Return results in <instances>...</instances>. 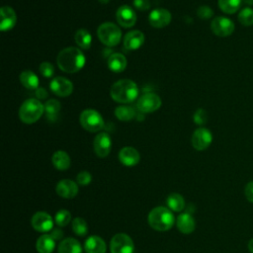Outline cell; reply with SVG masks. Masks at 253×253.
I'll use <instances>...</instances> for the list:
<instances>
[{
  "label": "cell",
  "instance_id": "1",
  "mask_svg": "<svg viewBox=\"0 0 253 253\" xmlns=\"http://www.w3.org/2000/svg\"><path fill=\"white\" fill-rule=\"evenodd\" d=\"M86 58L83 52L78 47H69L61 50L57 58V63L60 69L66 73L79 72L83 68Z\"/></svg>",
  "mask_w": 253,
  "mask_h": 253
},
{
  "label": "cell",
  "instance_id": "2",
  "mask_svg": "<svg viewBox=\"0 0 253 253\" xmlns=\"http://www.w3.org/2000/svg\"><path fill=\"white\" fill-rule=\"evenodd\" d=\"M110 95L115 102L122 104L132 103L138 98L139 87L131 79H121L112 85Z\"/></svg>",
  "mask_w": 253,
  "mask_h": 253
},
{
  "label": "cell",
  "instance_id": "3",
  "mask_svg": "<svg viewBox=\"0 0 253 253\" xmlns=\"http://www.w3.org/2000/svg\"><path fill=\"white\" fill-rule=\"evenodd\" d=\"M148 224L151 229L158 232H167L172 229L175 218L170 209L165 207H157L151 210L147 217Z\"/></svg>",
  "mask_w": 253,
  "mask_h": 253
},
{
  "label": "cell",
  "instance_id": "4",
  "mask_svg": "<svg viewBox=\"0 0 253 253\" xmlns=\"http://www.w3.org/2000/svg\"><path fill=\"white\" fill-rule=\"evenodd\" d=\"M45 112V106L39 99L30 98L24 101L19 109L20 120L27 125L38 122Z\"/></svg>",
  "mask_w": 253,
  "mask_h": 253
},
{
  "label": "cell",
  "instance_id": "5",
  "mask_svg": "<svg viewBox=\"0 0 253 253\" xmlns=\"http://www.w3.org/2000/svg\"><path fill=\"white\" fill-rule=\"evenodd\" d=\"M97 35L101 43L110 47L118 46L122 39L120 28L116 24L111 22L101 24L97 30Z\"/></svg>",
  "mask_w": 253,
  "mask_h": 253
},
{
  "label": "cell",
  "instance_id": "6",
  "mask_svg": "<svg viewBox=\"0 0 253 253\" xmlns=\"http://www.w3.org/2000/svg\"><path fill=\"white\" fill-rule=\"evenodd\" d=\"M82 128L90 133H97L103 129L104 120L102 116L93 109L84 110L79 117Z\"/></svg>",
  "mask_w": 253,
  "mask_h": 253
},
{
  "label": "cell",
  "instance_id": "7",
  "mask_svg": "<svg viewBox=\"0 0 253 253\" xmlns=\"http://www.w3.org/2000/svg\"><path fill=\"white\" fill-rule=\"evenodd\" d=\"M161 99L156 93H145L137 101V108L142 113H154L161 107Z\"/></svg>",
  "mask_w": 253,
  "mask_h": 253
},
{
  "label": "cell",
  "instance_id": "8",
  "mask_svg": "<svg viewBox=\"0 0 253 253\" xmlns=\"http://www.w3.org/2000/svg\"><path fill=\"white\" fill-rule=\"evenodd\" d=\"M111 253H134L135 244L133 239L126 234H117L110 242Z\"/></svg>",
  "mask_w": 253,
  "mask_h": 253
},
{
  "label": "cell",
  "instance_id": "9",
  "mask_svg": "<svg viewBox=\"0 0 253 253\" xmlns=\"http://www.w3.org/2000/svg\"><path fill=\"white\" fill-rule=\"evenodd\" d=\"M211 30L218 37H229L235 32V23L226 17H216L211 22Z\"/></svg>",
  "mask_w": 253,
  "mask_h": 253
},
{
  "label": "cell",
  "instance_id": "10",
  "mask_svg": "<svg viewBox=\"0 0 253 253\" xmlns=\"http://www.w3.org/2000/svg\"><path fill=\"white\" fill-rule=\"evenodd\" d=\"M192 145L198 151L206 150L213 142V135L206 128H199L192 135Z\"/></svg>",
  "mask_w": 253,
  "mask_h": 253
},
{
  "label": "cell",
  "instance_id": "11",
  "mask_svg": "<svg viewBox=\"0 0 253 253\" xmlns=\"http://www.w3.org/2000/svg\"><path fill=\"white\" fill-rule=\"evenodd\" d=\"M95 155L100 158H105L110 155L112 148V140L107 133H100L93 142Z\"/></svg>",
  "mask_w": 253,
  "mask_h": 253
},
{
  "label": "cell",
  "instance_id": "12",
  "mask_svg": "<svg viewBox=\"0 0 253 253\" xmlns=\"http://www.w3.org/2000/svg\"><path fill=\"white\" fill-rule=\"evenodd\" d=\"M33 229L39 233H47L53 230L54 220L46 212H37L31 220Z\"/></svg>",
  "mask_w": 253,
  "mask_h": 253
},
{
  "label": "cell",
  "instance_id": "13",
  "mask_svg": "<svg viewBox=\"0 0 253 253\" xmlns=\"http://www.w3.org/2000/svg\"><path fill=\"white\" fill-rule=\"evenodd\" d=\"M172 19L171 13L163 8H158L151 11L148 15V22L150 26L156 29H162L170 24Z\"/></svg>",
  "mask_w": 253,
  "mask_h": 253
},
{
  "label": "cell",
  "instance_id": "14",
  "mask_svg": "<svg viewBox=\"0 0 253 253\" xmlns=\"http://www.w3.org/2000/svg\"><path fill=\"white\" fill-rule=\"evenodd\" d=\"M116 19L124 28H132L137 23V14L129 5H122L116 13Z\"/></svg>",
  "mask_w": 253,
  "mask_h": 253
},
{
  "label": "cell",
  "instance_id": "15",
  "mask_svg": "<svg viewBox=\"0 0 253 253\" xmlns=\"http://www.w3.org/2000/svg\"><path fill=\"white\" fill-rule=\"evenodd\" d=\"M49 89L59 97H67L73 92V84L65 78H55L49 84Z\"/></svg>",
  "mask_w": 253,
  "mask_h": 253
},
{
  "label": "cell",
  "instance_id": "16",
  "mask_svg": "<svg viewBox=\"0 0 253 253\" xmlns=\"http://www.w3.org/2000/svg\"><path fill=\"white\" fill-rule=\"evenodd\" d=\"M57 194L64 199H73L79 194V184L69 179L61 180L56 187Z\"/></svg>",
  "mask_w": 253,
  "mask_h": 253
},
{
  "label": "cell",
  "instance_id": "17",
  "mask_svg": "<svg viewBox=\"0 0 253 253\" xmlns=\"http://www.w3.org/2000/svg\"><path fill=\"white\" fill-rule=\"evenodd\" d=\"M119 160L125 166L133 167L140 162L141 156L136 148L132 146H126L120 150Z\"/></svg>",
  "mask_w": 253,
  "mask_h": 253
},
{
  "label": "cell",
  "instance_id": "18",
  "mask_svg": "<svg viewBox=\"0 0 253 253\" xmlns=\"http://www.w3.org/2000/svg\"><path fill=\"white\" fill-rule=\"evenodd\" d=\"M0 15H1L0 30L2 32L12 30L17 23V15L15 10L9 6H4L0 10Z\"/></svg>",
  "mask_w": 253,
  "mask_h": 253
},
{
  "label": "cell",
  "instance_id": "19",
  "mask_svg": "<svg viewBox=\"0 0 253 253\" xmlns=\"http://www.w3.org/2000/svg\"><path fill=\"white\" fill-rule=\"evenodd\" d=\"M144 43V35L139 30L126 33L124 37V47L128 50H136Z\"/></svg>",
  "mask_w": 253,
  "mask_h": 253
},
{
  "label": "cell",
  "instance_id": "20",
  "mask_svg": "<svg viewBox=\"0 0 253 253\" xmlns=\"http://www.w3.org/2000/svg\"><path fill=\"white\" fill-rule=\"evenodd\" d=\"M177 229L184 235H190L195 231L196 222L194 218L189 213H183L178 216L176 221Z\"/></svg>",
  "mask_w": 253,
  "mask_h": 253
},
{
  "label": "cell",
  "instance_id": "21",
  "mask_svg": "<svg viewBox=\"0 0 253 253\" xmlns=\"http://www.w3.org/2000/svg\"><path fill=\"white\" fill-rule=\"evenodd\" d=\"M84 249L87 253H106V243L98 236H91L85 240Z\"/></svg>",
  "mask_w": 253,
  "mask_h": 253
},
{
  "label": "cell",
  "instance_id": "22",
  "mask_svg": "<svg viewBox=\"0 0 253 253\" xmlns=\"http://www.w3.org/2000/svg\"><path fill=\"white\" fill-rule=\"evenodd\" d=\"M21 84L29 90H37L39 88V78L31 70H25L20 74Z\"/></svg>",
  "mask_w": 253,
  "mask_h": 253
},
{
  "label": "cell",
  "instance_id": "23",
  "mask_svg": "<svg viewBox=\"0 0 253 253\" xmlns=\"http://www.w3.org/2000/svg\"><path fill=\"white\" fill-rule=\"evenodd\" d=\"M126 57L120 53L112 54L108 59V67L110 70L116 73L123 72L126 67Z\"/></svg>",
  "mask_w": 253,
  "mask_h": 253
},
{
  "label": "cell",
  "instance_id": "24",
  "mask_svg": "<svg viewBox=\"0 0 253 253\" xmlns=\"http://www.w3.org/2000/svg\"><path fill=\"white\" fill-rule=\"evenodd\" d=\"M58 251L59 253H82V247L78 239L67 237L60 243Z\"/></svg>",
  "mask_w": 253,
  "mask_h": 253
},
{
  "label": "cell",
  "instance_id": "25",
  "mask_svg": "<svg viewBox=\"0 0 253 253\" xmlns=\"http://www.w3.org/2000/svg\"><path fill=\"white\" fill-rule=\"evenodd\" d=\"M52 162H53L55 168H57L58 170H61V171L67 170L71 164L69 156L63 150L56 151V153L53 155Z\"/></svg>",
  "mask_w": 253,
  "mask_h": 253
},
{
  "label": "cell",
  "instance_id": "26",
  "mask_svg": "<svg viewBox=\"0 0 253 253\" xmlns=\"http://www.w3.org/2000/svg\"><path fill=\"white\" fill-rule=\"evenodd\" d=\"M36 248L39 253H53L56 248V240L50 235H44L38 238Z\"/></svg>",
  "mask_w": 253,
  "mask_h": 253
},
{
  "label": "cell",
  "instance_id": "27",
  "mask_svg": "<svg viewBox=\"0 0 253 253\" xmlns=\"http://www.w3.org/2000/svg\"><path fill=\"white\" fill-rule=\"evenodd\" d=\"M168 208L173 212H181L185 208V200L182 195L178 193H172L166 199Z\"/></svg>",
  "mask_w": 253,
  "mask_h": 253
},
{
  "label": "cell",
  "instance_id": "28",
  "mask_svg": "<svg viewBox=\"0 0 253 253\" xmlns=\"http://www.w3.org/2000/svg\"><path fill=\"white\" fill-rule=\"evenodd\" d=\"M74 40L77 45L82 49H89L92 44V36L85 29H79L74 35Z\"/></svg>",
  "mask_w": 253,
  "mask_h": 253
},
{
  "label": "cell",
  "instance_id": "29",
  "mask_svg": "<svg viewBox=\"0 0 253 253\" xmlns=\"http://www.w3.org/2000/svg\"><path fill=\"white\" fill-rule=\"evenodd\" d=\"M219 7L225 14H235L240 7L242 0H219Z\"/></svg>",
  "mask_w": 253,
  "mask_h": 253
},
{
  "label": "cell",
  "instance_id": "30",
  "mask_svg": "<svg viewBox=\"0 0 253 253\" xmlns=\"http://www.w3.org/2000/svg\"><path fill=\"white\" fill-rule=\"evenodd\" d=\"M115 116L118 120L122 122H129L136 117V111L132 106L122 105L116 108Z\"/></svg>",
  "mask_w": 253,
  "mask_h": 253
},
{
  "label": "cell",
  "instance_id": "31",
  "mask_svg": "<svg viewBox=\"0 0 253 253\" xmlns=\"http://www.w3.org/2000/svg\"><path fill=\"white\" fill-rule=\"evenodd\" d=\"M72 230L77 236L85 237L88 233V225H87L84 219L75 218L72 221Z\"/></svg>",
  "mask_w": 253,
  "mask_h": 253
},
{
  "label": "cell",
  "instance_id": "32",
  "mask_svg": "<svg viewBox=\"0 0 253 253\" xmlns=\"http://www.w3.org/2000/svg\"><path fill=\"white\" fill-rule=\"evenodd\" d=\"M238 22L244 27H249L253 25V9L250 7L243 8L238 13Z\"/></svg>",
  "mask_w": 253,
  "mask_h": 253
},
{
  "label": "cell",
  "instance_id": "33",
  "mask_svg": "<svg viewBox=\"0 0 253 253\" xmlns=\"http://www.w3.org/2000/svg\"><path fill=\"white\" fill-rule=\"evenodd\" d=\"M45 112L48 117H56L61 111V103L56 99L47 100L45 103Z\"/></svg>",
  "mask_w": 253,
  "mask_h": 253
},
{
  "label": "cell",
  "instance_id": "34",
  "mask_svg": "<svg viewBox=\"0 0 253 253\" xmlns=\"http://www.w3.org/2000/svg\"><path fill=\"white\" fill-rule=\"evenodd\" d=\"M55 221L56 223L61 226H66L70 221H71V214L67 210H61L56 214L55 217Z\"/></svg>",
  "mask_w": 253,
  "mask_h": 253
},
{
  "label": "cell",
  "instance_id": "35",
  "mask_svg": "<svg viewBox=\"0 0 253 253\" xmlns=\"http://www.w3.org/2000/svg\"><path fill=\"white\" fill-rule=\"evenodd\" d=\"M39 70L41 72V74L43 75L44 78L46 79H50L54 77L55 74V66L48 63V62H44L40 64V67H39Z\"/></svg>",
  "mask_w": 253,
  "mask_h": 253
},
{
  "label": "cell",
  "instance_id": "36",
  "mask_svg": "<svg viewBox=\"0 0 253 253\" xmlns=\"http://www.w3.org/2000/svg\"><path fill=\"white\" fill-rule=\"evenodd\" d=\"M193 120L196 125L203 126L208 122V113L206 112V110L200 108V109L196 110V112L194 113Z\"/></svg>",
  "mask_w": 253,
  "mask_h": 253
},
{
  "label": "cell",
  "instance_id": "37",
  "mask_svg": "<svg viewBox=\"0 0 253 253\" xmlns=\"http://www.w3.org/2000/svg\"><path fill=\"white\" fill-rule=\"evenodd\" d=\"M92 181V176L88 171H81L77 176V182L81 186H87Z\"/></svg>",
  "mask_w": 253,
  "mask_h": 253
},
{
  "label": "cell",
  "instance_id": "38",
  "mask_svg": "<svg viewBox=\"0 0 253 253\" xmlns=\"http://www.w3.org/2000/svg\"><path fill=\"white\" fill-rule=\"evenodd\" d=\"M197 15L199 16V18L203 19V20H208L211 19L214 15V11L212 8H210L209 6L203 5V6H200L197 10Z\"/></svg>",
  "mask_w": 253,
  "mask_h": 253
},
{
  "label": "cell",
  "instance_id": "39",
  "mask_svg": "<svg viewBox=\"0 0 253 253\" xmlns=\"http://www.w3.org/2000/svg\"><path fill=\"white\" fill-rule=\"evenodd\" d=\"M134 6L141 11H146L150 8V3L148 0H134Z\"/></svg>",
  "mask_w": 253,
  "mask_h": 253
},
{
  "label": "cell",
  "instance_id": "40",
  "mask_svg": "<svg viewBox=\"0 0 253 253\" xmlns=\"http://www.w3.org/2000/svg\"><path fill=\"white\" fill-rule=\"evenodd\" d=\"M244 195L250 203H253V180L249 181L244 188Z\"/></svg>",
  "mask_w": 253,
  "mask_h": 253
},
{
  "label": "cell",
  "instance_id": "41",
  "mask_svg": "<svg viewBox=\"0 0 253 253\" xmlns=\"http://www.w3.org/2000/svg\"><path fill=\"white\" fill-rule=\"evenodd\" d=\"M50 237H52L56 241L57 240H60L63 237V232L61 230V229H55V230H52V232H50Z\"/></svg>",
  "mask_w": 253,
  "mask_h": 253
},
{
  "label": "cell",
  "instance_id": "42",
  "mask_svg": "<svg viewBox=\"0 0 253 253\" xmlns=\"http://www.w3.org/2000/svg\"><path fill=\"white\" fill-rule=\"evenodd\" d=\"M37 99H46L47 97V92L45 88H38L36 90Z\"/></svg>",
  "mask_w": 253,
  "mask_h": 253
},
{
  "label": "cell",
  "instance_id": "43",
  "mask_svg": "<svg viewBox=\"0 0 253 253\" xmlns=\"http://www.w3.org/2000/svg\"><path fill=\"white\" fill-rule=\"evenodd\" d=\"M248 250L250 253H253V238H251L248 242Z\"/></svg>",
  "mask_w": 253,
  "mask_h": 253
},
{
  "label": "cell",
  "instance_id": "44",
  "mask_svg": "<svg viewBox=\"0 0 253 253\" xmlns=\"http://www.w3.org/2000/svg\"><path fill=\"white\" fill-rule=\"evenodd\" d=\"M244 3H245L246 5L251 6V5H253V0H244Z\"/></svg>",
  "mask_w": 253,
  "mask_h": 253
},
{
  "label": "cell",
  "instance_id": "45",
  "mask_svg": "<svg viewBox=\"0 0 253 253\" xmlns=\"http://www.w3.org/2000/svg\"><path fill=\"white\" fill-rule=\"evenodd\" d=\"M99 1L102 4H107L109 2V0H99Z\"/></svg>",
  "mask_w": 253,
  "mask_h": 253
}]
</instances>
